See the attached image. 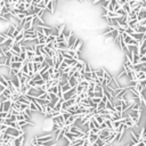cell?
<instances>
[{
  "mask_svg": "<svg viewBox=\"0 0 146 146\" xmlns=\"http://www.w3.org/2000/svg\"><path fill=\"white\" fill-rule=\"evenodd\" d=\"M111 134H112V130H110V129H103V130H100V133H99V139H102V141H105L106 138H108L110 136H111Z\"/></svg>",
  "mask_w": 146,
  "mask_h": 146,
  "instance_id": "1",
  "label": "cell"
},
{
  "mask_svg": "<svg viewBox=\"0 0 146 146\" xmlns=\"http://www.w3.org/2000/svg\"><path fill=\"white\" fill-rule=\"evenodd\" d=\"M22 50H23V47L18 42H15L13 45V47H11V52L14 53V55H19L22 53Z\"/></svg>",
  "mask_w": 146,
  "mask_h": 146,
  "instance_id": "2",
  "label": "cell"
},
{
  "mask_svg": "<svg viewBox=\"0 0 146 146\" xmlns=\"http://www.w3.org/2000/svg\"><path fill=\"white\" fill-rule=\"evenodd\" d=\"M24 142H25V136L22 135L19 137L15 138L13 141V146H23L24 145Z\"/></svg>",
  "mask_w": 146,
  "mask_h": 146,
  "instance_id": "3",
  "label": "cell"
},
{
  "mask_svg": "<svg viewBox=\"0 0 146 146\" xmlns=\"http://www.w3.org/2000/svg\"><path fill=\"white\" fill-rule=\"evenodd\" d=\"M0 87H1V88H8L9 87V79H7L5 75H0Z\"/></svg>",
  "mask_w": 146,
  "mask_h": 146,
  "instance_id": "4",
  "label": "cell"
},
{
  "mask_svg": "<svg viewBox=\"0 0 146 146\" xmlns=\"http://www.w3.org/2000/svg\"><path fill=\"white\" fill-rule=\"evenodd\" d=\"M82 46H83V43H82V40L78 38V39H76V41L74 42V45H73L72 49H74L75 52H80V50H81V48H82Z\"/></svg>",
  "mask_w": 146,
  "mask_h": 146,
  "instance_id": "5",
  "label": "cell"
},
{
  "mask_svg": "<svg viewBox=\"0 0 146 146\" xmlns=\"http://www.w3.org/2000/svg\"><path fill=\"white\" fill-rule=\"evenodd\" d=\"M2 103V107H3V112H9L11 110V102L10 99L5 100V102H1Z\"/></svg>",
  "mask_w": 146,
  "mask_h": 146,
  "instance_id": "6",
  "label": "cell"
},
{
  "mask_svg": "<svg viewBox=\"0 0 146 146\" xmlns=\"http://www.w3.org/2000/svg\"><path fill=\"white\" fill-rule=\"evenodd\" d=\"M135 40H137L138 42H141V41H143L144 39L146 38V35H145V33H138V32H135L133 35H131Z\"/></svg>",
  "mask_w": 146,
  "mask_h": 146,
  "instance_id": "7",
  "label": "cell"
},
{
  "mask_svg": "<svg viewBox=\"0 0 146 146\" xmlns=\"http://www.w3.org/2000/svg\"><path fill=\"white\" fill-rule=\"evenodd\" d=\"M69 43L68 41H63V42H58L57 43V50H66L69 49Z\"/></svg>",
  "mask_w": 146,
  "mask_h": 146,
  "instance_id": "8",
  "label": "cell"
},
{
  "mask_svg": "<svg viewBox=\"0 0 146 146\" xmlns=\"http://www.w3.org/2000/svg\"><path fill=\"white\" fill-rule=\"evenodd\" d=\"M46 11H47V13H49V14H54V11H55V5H54V2H53L52 0H50L48 3H47Z\"/></svg>",
  "mask_w": 146,
  "mask_h": 146,
  "instance_id": "9",
  "label": "cell"
},
{
  "mask_svg": "<svg viewBox=\"0 0 146 146\" xmlns=\"http://www.w3.org/2000/svg\"><path fill=\"white\" fill-rule=\"evenodd\" d=\"M45 58H46V57L42 56V55H35L32 60H31V62L32 63H42V62H45Z\"/></svg>",
  "mask_w": 146,
  "mask_h": 146,
  "instance_id": "10",
  "label": "cell"
},
{
  "mask_svg": "<svg viewBox=\"0 0 146 146\" xmlns=\"http://www.w3.org/2000/svg\"><path fill=\"white\" fill-rule=\"evenodd\" d=\"M137 19H138L139 22H142V21H144V19H146V9L142 8V10L137 14Z\"/></svg>",
  "mask_w": 146,
  "mask_h": 146,
  "instance_id": "11",
  "label": "cell"
},
{
  "mask_svg": "<svg viewBox=\"0 0 146 146\" xmlns=\"http://www.w3.org/2000/svg\"><path fill=\"white\" fill-rule=\"evenodd\" d=\"M76 39H78V37H76L75 34H71V37L70 38L68 39V43H69V47H70V48H72L73 47V45H74V42H75L76 41Z\"/></svg>",
  "mask_w": 146,
  "mask_h": 146,
  "instance_id": "12",
  "label": "cell"
},
{
  "mask_svg": "<svg viewBox=\"0 0 146 146\" xmlns=\"http://www.w3.org/2000/svg\"><path fill=\"white\" fill-rule=\"evenodd\" d=\"M23 64L24 63L23 62H14L10 64V69H16V70H22V68H23Z\"/></svg>",
  "mask_w": 146,
  "mask_h": 146,
  "instance_id": "13",
  "label": "cell"
},
{
  "mask_svg": "<svg viewBox=\"0 0 146 146\" xmlns=\"http://www.w3.org/2000/svg\"><path fill=\"white\" fill-rule=\"evenodd\" d=\"M98 138H99L98 134H91L90 133V136H89V138H88V141H89L90 144H94L98 141Z\"/></svg>",
  "mask_w": 146,
  "mask_h": 146,
  "instance_id": "14",
  "label": "cell"
},
{
  "mask_svg": "<svg viewBox=\"0 0 146 146\" xmlns=\"http://www.w3.org/2000/svg\"><path fill=\"white\" fill-rule=\"evenodd\" d=\"M136 79H137V81L145 80L146 79V73L144 72V71H139V72H137V74H136Z\"/></svg>",
  "mask_w": 146,
  "mask_h": 146,
  "instance_id": "15",
  "label": "cell"
},
{
  "mask_svg": "<svg viewBox=\"0 0 146 146\" xmlns=\"http://www.w3.org/2000/svg\"><path fill=\"white\" fill-rule=\"evenodd\" d=\"M42 30L46 37H49V35L53 34V27H50V26H47V25L46 26H42Z\"/></svg>",
  "mask_w": 146,
  "mask_h": 146,
  "instance_id": "16",
  "label": "cell"
},
{
  "mask_svg": "<svg viewBox=\"0 0 146 146\" xmlns=\"http://www.w3.org/2000/svg\"><path fill=\"white\" fill-rule=\"evenodd\" d=\"M11 80V82H13V84L15 87H16V88H19V87H21V82H19V78L17 75H14L13 78L10 79Z\"/></svg>",
  "mask_w": 146,
  "mask_h": 146,
  "instance_id": "17",
  "label": "cell"
},
{
  "mask_svg": "<svg viewBox=\"0 0 146 146\" xmlns=\"http://www.w3.org/2000/svg\"><path fill=\"white\" fill-rule=\"evenodd\" d=\"M69 83L71 84L72 87H76L79 84V81H78V79L75 78V76H70V79H69Z\"/></svg>",
  "mask_w": 146,
  "mask_h": 146,
  "instance_id": "18",
  "label": "cell"
},
{
  "mask_svg": "<svg viewBox=\"0 0 146 146\" xmlns=\"http://www.w3.org/2000/svg\"><path fill=\"white\" fill-rule=\"evenodd\" d=\"M135 31L138 33H145L146 32V26L145 25H142V24H138L137 26H136Z\"/></svg>",
  "mask_w": 146,
  "mask_h": 146,
  "instance_id": "19",
  "label": "cell"
},
{
  "mask_svg": "<svg viewBox=\"0 0 146 146\" xmlns=\"http://www.w3.org/2000/svg\"><path fill=\"white\" fill-rule=\"evenodd\" d=\"M62 33L64 34L65 39H66V41H68V39L70 38V37H71V34H72V31H71V30H69L68 27H65L64 30H63V32H62Z\"/></svg>",
  "mask_w": 146,
  "mask_h": 146,
  "instance_id": "20",
  "label": "cell"
},
{
  "mask_svg": "<svg viewBox=\"0 0 146 146\" xmlns=\"http://www.w3.org/2000/svg\"><path fill=\"white\" fill-rule=\"evenodd\" d=\"M72 88H73V87L71 86V84L69 83V82H68V83H65L64 86H62V87H61V89H62L63 94H64V92H66V91H69V90H71Z\"/></svg>",
  "mask_w": 146,
  "mask_h": 146,
  "instance_id": "21",
  "label": "cell"
},
{
  "mask_svg": "<svg viewBox=\"0 0 146 146\" xmlns=\"http://www.w3.org/2000/svg\"><path fill=\"white\" fill-rule=\"evenodd\" d=\"M29 107H30V110L32 112H39L38 111V106H37V103H35L34 100H32L30 103V105H29Z\"/></svg>",
  "mask_w": 146,
  "mask_h": 146,
  "instance_id": "22",
  "label": "cell"
},
{
  "mask_svg": "<svg viewBox=\"0 0 146 146\" xmlns=\"http://www.w3.org/2000/svg\"><path fill=\"white\" fill-rule=\"evenodd\" d=\"M104 72H105V69H99V70H96V74L99 79L104 78Z\"/></svg>",
  "mask_w": 146,
  "mask_h": 146,
  "instance_id": "23",
  "label": "cell"
},
{
  "mask_svg": "<svg viewBox=\"0 0 146 146\" xmlns=\"http://www.w3.org/2000/svg\"><path fill=\"white\" fill-rule=\"evenodd\" d=\"M75 89H76V95H80L81 92H83V91H84V87L82 86V84L79 83L78 86L75 87Z\"/></svg>",
  "mask_w": 146,
  "mask_h": 146,
  "instance_id": "24",
  "label": "cell"
},
{
  "mask_svg": "<svg viewBox=\"0 0 146 146\" xmlns=\"http://www.w3.org/2000/svg\"><path fill=\"white\" fill-rule=\"evenodd\" d=\"M122 123H123L122 119H121V120H119V121H113V129L116 131V129H118V128H119L120 126L122 125Z\"/></svg>",
  "mask_w": 146,
  "mask_h": 146,
  "instance_id": "25",
  "label": "cell"
},
{
  "mask_svg": "<svg viewBox=\"0 0 146 146\" xmlns=\"http://www.w3.org/2000/svg\"><path fill=\"white\" fill-rule=\"evenodd\" d=\"M128 5L131 7V9L135 8V7H137L138 5H139V2H138L137 0H129V2H128Z\"/></svg>",
  "mask_w": 146,
  "mask_h": 146,
  "instance_id": "26",
  "label": "cell"
},
{
  "mask_svg": "<svg viewBox=\"0 0 146 146\" xmlns=\"http://www.w3.org/2000/svg\"><path fill=\"white\" fill-rule=\"evenodd\" d=\"M22 72H23V74H25V75H27L29 74V72H30V70H29V66H27V63L26 64H23V68H22Z\"/></svg>",
  "mask_w": 146,
  "mask_h": 146,
  "instance_id": "27",
  "label": "cell"
},
{
  "mask_svg": "<svg viewBox=\"0 0 146 146\" xmlns=\"http://www.w3.org/2000/svg\"><path fill=\"white\" fill-rule=\"evenodd\" d=\"M45 61H46V63L49 66H54V58H53V57H46Z\"/></svg>",
  "mask_w": 146,
  "mask_h": 146,
  "instance_id": "28",
  "label": "cell"
},
{
  "mask_svg": "<svg viewBox=\"0 0 146 146\" xmlns=\"http://www.w3.org/2000/svg\"><path fill=\"white\" fill-rule=\"evenodd\" d=\"M32 27H33V24H32V21H31V22H26L24 24V27H23V29H24V31H26V30L32 29Z\"/></svg>",
  "mask_w": 146,
  "mask_h": 146,
  "instance_id": "29",
  "label": "cell"
},
{
  "mask_svg": "<svg viewBox=\"0 0 146 146\" xmlns=\"http://www.w3.org/2000/svg\"><path fill=\"white\" fill-rule=\"evenodd\" d=\"M105 106H106V103L102 100V102H100V103L97 105V108H96V110H97V111H100V110H104V108H105Z\"/></svg>",
  "mask_w": 146,
  "mask_h": 146,
  "instance_id": "30",
  "label": "cell"
},
{
  "mask_svg": "<svg viewBox=\"0 0 146 146\" xmlns=\"http://www.w3.org/2000/svg\"><path fill=\"white\" fill-rule=\"evenodd\" d=\"M41 76H42V79L45 80V81H49V80H50V75H49L48 71H47V72H45V73H42V74H41Z\"/></svg>",
  "mask_w": 146,
  "mask_h": 146,
  "instance_id": "31",
  "label": "cell"
},
{
  "mask_svg": "<svg viewBox=\"0 0 146 146\" xmlns=\"http://www.w3.org/2000/svg\"><path fill=\"white\" fill-rule=\"evenodd\" d=\"M56 41V37L55 35H49V37H47V43H50V42H55ZM46 43V45H47Z\"/></svg>",
  "mask_w": 146,
  "mask_h": 146,
  "instance_id": "32",
  "label": "cell"
},
{
  "mask_svg": "<svg viewBox=\"0 0 146 146\" xmlns=\"http://www.w3.org/2000/svg\"><path fill=\"white\" fill-rule=\"evenodd\" d=\"M139 134H141V136H142V139H145L146 138V125L142 128V130H141V133Z\"/></svg>",
  "mask_w": 146,
  "mask_h": 146,
  "instance_id": "33",
  "label": "cell"
},
{
  "mask_svg": "<svg viewBox=\"0 0 146 146\" xmlns=\"http://www.w3.org/2000/svg\"><path fill=\"white\" fill-rule=\"evenodd\" d=\"M122 8L125 9V11H126L127 14L131 13V10H133V9H131V7H130V6L128 5V3H126V5H123V6H122Z\"/></svg>",
  "mask_w": 146,
  "mask_h": 146,
  "instance_id": "34",
  "label": "cell"
},
{
  "mask_svg": "<svg viewBox=\"0 0 146 146\" xmlns=\"http://www.w3.org/2000/svg\"><path fill=\"white\" fill-rule=\"evenodd\" d=\"M40 79H42V76H41L40 73H35L34 75L32 76V79H31V80H32V81H37V80H40Z\"/></svg>",
  "mask_w": 146,
  "mask_h": 146,
  "instance_id": "35",
  "label": "cell"
},
{
  "mask_svg": "<svg viewBox=\"0 0 146 146\" xmlns=\"http://www.w3.org/2000/svg\"><path fill=\"white\" fill-rule=\"evenodd\" d=\"M83 71H84V73L86 72H91V69H90V66H89V64L87 62H84V68H83Z\"/></svg>",
  "mask_w": 146,
  "mask_h": 146,
  "instance_id": "36",
  "label": "cell"
},
{
  "mask_svg": "<svg viewBox=\"0 0 146 146\" xmlns=\"http://www.w3.org/2000/svg\"><path fill=\"white\" fill-rule=\"evenodd\" d=\"M91 100H92V103H94V104L98 105V104L102 102V98H100V97H94V98H91Z\"/></svg>",
  "mask_w": 146,
  "mask_h": 146,
  "instance_id": "37",
  "label": "cell"
},
{
  "mask_svg": "<svg viewBox=\"0 0 146 146\" xmlns=\"http://www.w3.org/2000/svg\"><path fill=\"white\" fill-rule=\"evenodd\" d=\"M116 13L119 14L120 16H127V15H128V14L126 13V11H125V9L122 8V7H121V8H120V9H119V10H118V11H116Z\"/></svg>",
  "mask_w": 146,
  "mask_h": 146,
  "instance_id": "38",
  "label": "cell"
},
{
  "mask_svg": "<svg viewBox=\"0 0 146 146\" xmlns=\"http://www.w3.org/2000/svg\"><path fill=\"white\" fill-rule=\"evenodd\" d=\"M9 72H10L11 76H14V75H17V73L19 72V70H16V69H10V68H9Z\"/></svg>",
  "mask_w": 146,
  "mask_h": 146,
  "instance_id": "39",
  "label": "cell"
},
{
  "mask_svg": "<svg viewBox=\"0 0 146 146\" xmlns=\"http://www.w3.org/2000/svg\"><path fill=\"white\" fill-rule=\"evenodd\" d=\"M14 62H21V58H19L18 55H14L11 57V63H14Z\"/></svg>",
  "mask_w": 146,
  "mask_h": 146,
  "instance_id": "40",
  "label": "cell"
},
{
  "mask_svg": "<svg viewBox=\"0 0 146 146\" xmlns=\"http://www.w3.org/2000/svg\"><path fill=\"white\" fill-rule=\"evenodd\" d=\"M46 13V9H40L39 10V13L37 14V16L39 17V18H42V16H43V14Z\"/></svg>",
  "mask_w": 146,
  "mask_h": 146,
  "instance_id": "41",
  "label": "cell"
},
{
  "mask_svg": "<svg viewBox=\"0 0 146 146\" xmlns=\"http://www.w3.org/2000/svg\"><path fill=\"white\" fill-rule=\"evenodd\" d=\"M142 10V7H141V5H138L137 7H135V8H133V11H135L136 14H138L139 11Z\"/></svg>",
  "mask_w": 146,
  "mask_h": 146,
  "instance_id": "42",
  "label": "cell"
},
{
  "mask_svg": "<svg viewBox=\"0 0 146 146\" xmlns=\"http://www.w3.org/2000/svg\"><path fill=\"white\" fill-rule=\"evenodd\" d=\"M29 107V104H21V112H24Z\"/></svg>",
  "mask_w": 146,
  "mask_h": 146,
  "instance_id": "43",
  "label": "cell"
},
{
  "mask_svg": "<svg viewBox=\"0 0 146 146\" xmlns=\"http://www.w3.org/2000/svg\"><path fill=\"white\" fill-rule=\"evenodd\" d=\"M3 1H5L6 6H7V7H9V8H10V5H11V3H13V1H14V0H3Z\"/></svg>",
  "mask_w": 146,
  "mask_h": 146,
  "instance_id": "44",
  "label": "cell"
},
{
  "mask_svg": "<svg viewBox=\"0 0 146 146\" xmlns=\"http://www.w3.org/2000/svg\"><path fill=\"white\" fill-rule=\"evenodd\" d=\"M129 2V0H119V3L121 6H123V5H126V3H128Z\"/></svg>",
  "mask_w": 146,
  "mask_h": 146,
  "instance_id": "45",
  "label": "cell"
},
{
  "mask_svg": "<svg viewBox=\"0 0 146 146\" xmlns=\"http://www.w3.org/2000/svg\"><path fill=\"white\" fill-rule=\"evenodd\" d=\"M141 63H146V55H142L141 56Z\"/></svg>",
  "mask_w": 146,
  "mask_h": 146,
  "instance_id": "46",
  "label": "cell"
},
{
  "mask_svg": "<svg viewBox=\"0 0 146 146\" xmlns=\"http://www.w3.org/2000/svg\"><path fill=\"white\" fill-rule=\"evenodd\" d=\"M136 146H146V143L144 141H141L139 143H137L136 144Z\"/></svg>",
  "mask_w": 146,
  "mask_h": 146,
  "instance_id": "47",
  "label": "cell"
},
{
  "mask_svg": "<svg viewBox=\"0 0 146 146\" xmlns=\"http://www.w3.org/2000/svg\"><path fill=\"white\" fill-rule=\"evenodd\" d=\"M139 83H141L143 87H146V79H145V80H142V81H139Z\"/></svg>",
  "mask_w": 146,
  "mask_h": 146,
  "instance_id": "48",
  "label": "cell"
},
{
  "mask_svg": "<svg viewBox=\"0 0 146 146\" xmlns=\"http://www.w3.org/2000/svg\"><path fill=\"white\" fill-rule=\"evenodd\" d=\"M0 14H1V7H0Z\"/></svg>",
  "mask_w": 146,
  "mask_h": 146,
  "instance_id": "49",
  "label": "cell"
},
{
  "mask_svg": "<svg viewBox=\"0 0 146 146\" xmlns=\"http://www.w3.org/2000/svg\"><path fill=\"white\" fill-rule=\"evenodd\" d=\"M90 1H92V2H94V1H95V0H90Z\"/></svg>",
  "mask_w": 146,
  "mask_h": 146,
  "instance_id": "50",
  "label": "cell"
},
{
  "mask_svg": "<svg viewBox=\"0 0 146 146\" xmlns=\"http://www.w3.org/2000/svg\"><path fill=\"white\" fill-rule=\"evenodd\" d=\"M1 1H2V0H0V2H1Z\"/></svg>",
  "mask_w": 146,
  "mask_h": 146,
  "instance_id": "51",
  "label": "cell"
},
{
  "mask_svg": "<svg viewBox=\"0 0 146 146\" xmlns=\"http://www.w3.org/2000/svg\"><path fill=\"white\" fill-rule=\"evenodd\" d=\"M145 35H146V32H145Z\"/></svg>",
  "mask_w": 146,
  "mask_h": 146,
  "instance_id": "52",
  "label": "cell"
},
{
  "mask_svg": "<svg viewBox=\"0 0 146 146\" xmlns=\"http://www.w3.org/2000/svg\"><path fill=\"white\" fill-rule=\"evenodd\" d=\"M145 1H146V0H145Z\"/></svg>",
  "mask_w": 146,
  "mask_h": 146,
  "instance_id": "53",
  "label": "cell"
}]
</instances>
